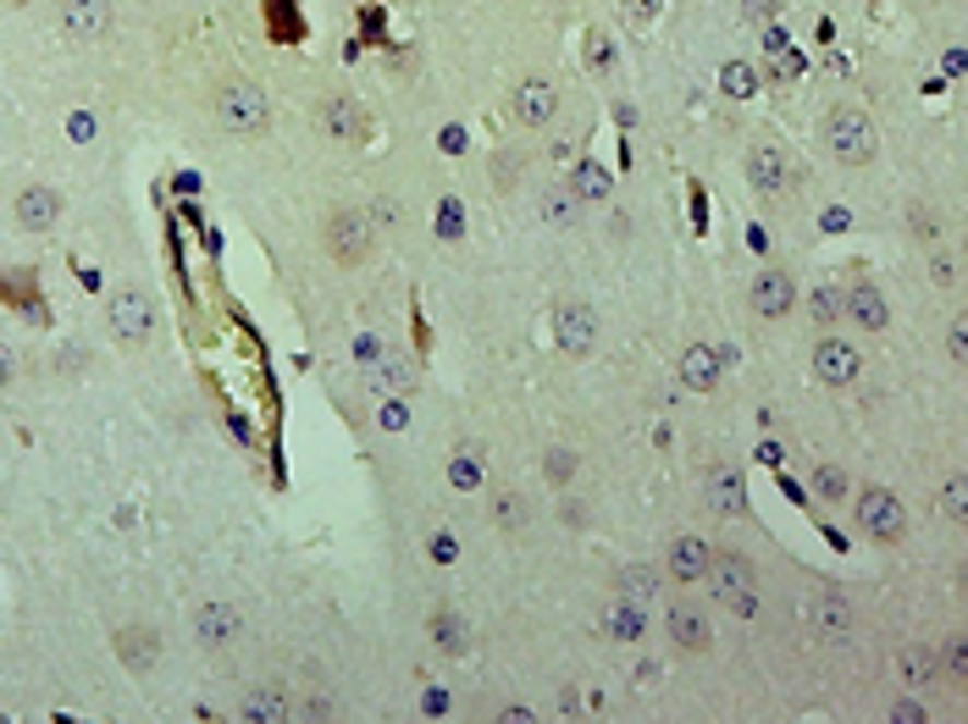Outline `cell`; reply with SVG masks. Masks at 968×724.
<instances>
[{"mask_svg": "<svg viewBox=\"0 0 968 724\" xmlns=\"http://www.w3.org/2000/svg\"><path fill=\"white\" fill-rule=\"evenodd\" d=\"M946 359H952V366H963V359H968V332L963 327L946 332Z\"/></svg>", "mask_w": 968, "mask_h": 724, "instance_id": "cell-40", "label": "cell"}, {"mask_svg": "<svg viewBox=\"0 0 968 724\" xmlns=\"http://www.w3.org/2000/svg\"><path fill=\"white\" fill-rule=\"evenodd\" d=\"M747 183H753L758 194H780V189L791 183V166H786V155H780L775 144H753V150H747Z\"/></svg>", "mask_w": 968, "mask_h": 724, "instance_id": "cell-19", "label": "cell"}, {"mask_svg": "<svg viewBox=\"0 0 968 724\" xmlns=\"http://www.w3.org/2000/svg\"><path fill=\"white\" fill-rule=\"evenodd\" d=\"M775 12H780V0H742V17L747 23H769Z\"/></svg>", "mask_w": 968, "mask_h": 724, "instance_id": "cell-38", "label": "cell"}, {"mask_svg": "<svg viewBox=\"0 0 968 724\" xmlns=\"http://www.w3.org/2000/svg\"><path fill=\"white\" fill-rule=\"evenodd\" d=\"M437 233H444V238H455V233H460V205H455V200L437 205Z\"/></svg>", "mask_w": 968, "mask_h": 724, "instance_id": "cell-39", "label": "cell"}, {"mask_svg": "<svg viewBox=\"0 0 968 724\" xmlns=\"http://www.w3.org/2000/svg\"><path fill=\"white\" fill-rule=\"evenodd\" d=\"M659 570L653 565H631V570H621V597H631V603H648V597H659Z\"/></svg>", "mask_w": 968, "mask_h": 724, "instance_id": "cell-29", "label": "cell"}, {"mask_svg": "<svg viewBox=\"0 0 968 724\" xmlns=\"http://www.w3.org/2000/svg\"><path fill=\"white\" fill-rule=\"evenodd\" d=\"M554 337H559L565 354L587 359V354L598 348V316H592L587 305H559V310H554Z\"/></svg>", "mask_w": 968, "mask_h": 724, "instance_id": "cell-12", "label": "cell"}, {"mask_svg": "<svg viewBox=\"0 0 968 724\" xmlns=\"http://www.w3.org/2000/svg\"><path fill=\"white\" fill-rule=\"evenodd\" d=\"M653 7H659V0H631V23H648Z\"/></svg>", "mask_w": 968, "mask_h": 724, "instance_id": "cell-49", "label": "cell"}, {"mask_svg": "<svg viewBox=\"0 0 968 724\" xmlns=\"http://www.w3.org/2000/svg\"><path fill=\"white\" fill-rule=\"evenodd\" d=\"M858 531L869 542H880V548H897V542L908 536V509L892 487H869L858 492Z\"/></svg>", "mask_w": 968, "mask_h": 724, "instance_id": "cell-4", "label": "cell"}, {"mask_svg": "<svg viewBox=\"0 0 968 724\" xmlns=\"http://www.w3.org/2000/svg\"><path fill=\"white\" fill-rule=\"evenodd\" d=\"M825 150H830L841 166H869L874 150H880V133H874L869 111H858V106H836V111L825 117Z\"/></svg>", "mask_w": 968, "mask_h": 724, "instance_id": "cell-2", "label": "cell"}, {"mask_svg": "<svg viewBox=\"0 0 968 724\" xmlns=\"http://www.w3.org/2000/svg\"><path fill=\"white\" fill-rule=\"evenodd\" d=\"M321 128H327L338 144H349V139L366 133V111L349 100V95H327V100H321Z\"/></svg>", "mask_w": 968, "mask_h": 724, "instance_id": "cell-21", "label": "cell"}, {"mask_svg": "<svg viewBox=\"0 0 968 724\" xmlns=\"http://www.w3.org/2000/svg\"><path fill=\"white\" fill-rule=\"evenodd\" d=\"M814 619H819L825 630H847L852 608H847V597H836V592H819V597H814Z\"/></svg>", "mask_w": 968, "mask_h": 724, "instance_id": "cell-31", "label": "cell"}, {"mask_svg": "<svg viewBox=\"0 0 968 724\" xmlns=\"http://www.w3.org/2000/svg\"><path fill=\"white\" fill-rule=\"evenodd\" d=\"M426 554H432L437 565H449V559L460 554V542H455V536H432V548H426Z\"/></svg>", "mask_w": 968, "mask_h": 724, "instance_id": "cell-41", "label": "cell"}, {"mask_svg": "<svg viewBox=\"0 0 968 724\" xmlns=\"http://www.w3.org/2000/svg\"><path fill=\"white\" fill-rule=\"evenodd\" d=\"M913 233H919V238H935V233H941L935 211H930V216H924V211H913Z\"/></svg>", "mask_w": 968, "mask_h": 724, "instance_id": "cell-44", "label": "cell"}, {"mask_svg": "<svg viewBox=\"0 0 968 724\" xmlns=\"http://www.w3.org/2000/svg\"><path fill=\"white\" fill-rule=\"evenodd\" d=\"M720 88H725L731 100H747V95H758V72L747 61H725L720 67Z\"/></svg>", "mask_w": 968, "mask_h": 724, "instance_id": "cell-30", "label": "cell"}, {"mask_svg": "<svg viewBox=\"0 0 968 724\" xmlns=\"http://www.w3.org/2000/svg\"><path fill=\"white\" fill-rule=\"evenodd\" d=\"M421 713H426V719H444V713H449V691H426V697H421Z\"/></svg>", "mask_w": 968, "mask_h": 724, "instance_id": "cell-42", "label": "cell"}, {"mask_svg": "<svg viewBox=\"0 0 968 724\" xmlns=\"http://www.w3.org/2000/svg\"><path fill=\"white\" fill-rule=\"evenodd\" d=\"M12 371H17V359H12V348H7V343H0V388L12 382Z\"/></svg>", "mask_w": 968, "mask_h": 724, "instance_id": "cell-46", "label": "cell"}, {"mask_svg": "<svg viewBox=\"0 0 968 724\" xmlns=\"http://www.w3.org/2000/svg\"><path fill=\"white\" fill-rule=\"evenodd\" d=\"M238 630H244V619H238L233 603H200V614H194V637H200V648L222 653V648L238 642Z\"/></svg>", "mask_w": 968, "mask_h": 724, "instance_id": "cell-14", "label": "cell"}, {"mask_svg": "<svg viewBox=\"0 0 968 724\" xmlns=\"http://www.w3.org/2000/svg\"><path fill=\"white\" fill-rule=\"evenodd\" d=\"M72 139L90 144V139H95V117H72Z\"/></svg>", "mask_w": 968, "mask_h": 724, "instance_id": "cell-45", "label": "cell"}, {"mask_svg": "<svg viewBox=\"0 0 968 724\" xmlns=\"http://www.w3.org/2000/svg\"><path fill=\"white\" fill-rule=\"evenodd\" d=\"M808 359H814V377H819L825 388H852L858 371H863V348L847 343V337H836V332H825Z\"/></svg>", "mask_w": 968, "mask_h": 724, "instance_id": "cell-6", "label": "cell"}, {"mask_svg": "<svg viewBox=\"0 0 968 724\" xmlns=\"http://www.w3.org/2000/svg\"><path fill=\"white\" fill-rule=\"evenodd\" d=\"M321 238H327V254L338 265H361L371 254V222L361 211H332L327 227H321Z\"/></svg>", "mask_w": 968, "mask_h": 724, "instance_id": "cell-5", "label": "cell"}, {"mask_svg": "<svg viewBox=\"0 0 968 724\" xmlns=\"http://www.w3.org/2000/svg\"><path fill=\"white\" fill-rule=\"evenodd\" d=\"M709 592H715V603H725L731 614H742V619H758V570H753V559H742V554H715V565H709Z\"/></svg>", "mask_w": 968, "mask_h": 724, "instance_id": "cell-1", "label": "cell"}, {"mask_svg": "<svg viewBox=\"0 0 968 724\" xmlns=\"http://www.w3.org/2000/svg\"><path fill=\"white\" fill-rule=\"evenodd\" d=\"M432 642L444 648L449 658H460V653L471 648V630H465V619H460L455 608H444V614H432Z\"/></svg>", "mask_w": 968, "mask_h": 724, "instance_id": "cell-26", "label": "cell"}, {"mask_svg": "<svg viewBox=\"0 0 968 724\" xmlns=\"http://www.w3.org/2000/svg\"><path fill=\"white\" fill-rule=\"evenodd\" d=\"M847 487H852V482H847V471H836V465H819V471H814V492H819V498H830V503H836Z\"/></svg>", "mask_w": 968, "mask_h": 724, "instance_id": "cell-33", "label": "cell"}, {"mask_svg": "<svg viewBox=\"0 0 968 724\" xmlns=\"http://www.w3.org/2000/svg\"><path fill=\"white\" fill-rule=\"evenodd\" d=\"M709 565H715V548H709V536H675L670 542V559H664V575L670 581H681V586H697L703 575H709Z\"/></svg>", "mask_w": 968, "mask_h": 724, "instance_id": "cell-10", "label": "cell"}, {"mask_svg": "<svg viewBox=\"0 0 968 724\" xmlns=\"http://www.w3.org/2000/svg\"><path fill=\"white\" fill-rule=\"evenodd\" d=\"M12 216H17V227H23V233H50V227H56V216H61V194H56V189H45V183H34V189H23V194H17Z\"/></svg>", "mask_w": 968, "mask_h": 724, "instance_id": "cell-17", "label": "cell"}, {"mask_svg": "<svg viewBox=\"0 0 968 724\" xmlns=\"http://www.w3.org/2000/svg\"><path fill=\"white\" fill-rule=\"evenodd\" d=\"M946 675H952V680H968V648H963V637L946 648Z\"/></svg>", "mask_w": 968, "mask_h": 724, "instance_id": "cell-37", "label": "cell"}, {"mask_svg": "<svg viewBox=\"0 0 968 724\" xmlns=\"http://www.w3.org/2000/svg\"><path fill=\"white\" fill-rule=\"evenodd\" d=\"M941 509H946L957 525L968 520V482H963V476H952V482H946V492H941Z\"/></svg>", "mask_w": 968, "mask_h": 724, "instance_id": "cell-34", "label": "cell"}, {"mask_svg": "<svg viewBox=\"0 0 968 724\" xmlns=\"http://www.w3.org/2000/svg\"><path fill=\"white\" fill-rule=\"evenodd\" d=\"M808 316H814L819 327H836V321H841V288H814Z\"/></svg>", "mask_w": 968, "mask_h": 724, "instance_id": "cell-32", "label": "cell"}, {"mask_svg": "<svg viewBox=\"0 0 968 724\" xmlns=\"http://www.w3.org/2000/svg\"><path fill=\"white\" fill-rule=\"evenodd\" d=\"M117 658L144 675V669L161 664V637H155L150 625H122V630H117Z\"/></svg>", "mask_w": 968, "mask_h": 724, "instance_id": "cell-20", "label": "cell"}, {"mask_svg": "<svg viewBox=\"0 0 968 724\" xmlns=\"http://www.w3.org/2000/svg\"><path fill=\"white\" fill-rule=\"evenodd\" d=\"M720 371H725V354L709 348V343H692V348L681 354V382H686L692 393H715V388H720Z\"/></svg>", "mask_w": 968, "mask_h": 724, "instance_id": "cell-18", "label": "cell"}, {"mask_svg": "<svg viewBox=\"0 0 968 724\" xmlns=\"http://www.w3.org/2000/svg\"><path fill=\"white\" fill-rule=\"evenodd\" d=\"M930 675H935V658H930V653H902V680H908V686H924Z\"/></svg>", "mask_w": 968, "mask_h": 724, "instance_id": "cell-35", "label": "cell"}, {"mask_svg": "<svg viewBox=\"0 0 968 724\" xmlns=\"http://www.w3.org/2000/svg\"><path fill=\"white\" fill-rule=\"evenodd\" d=\"M747 299H753V310L764 321H780V316L798 310V283H791L780 265H764L758 277H753V288H747Z\"/></svg>", "mask_w": 968, "mask_h": 724, "instance_id": "cell-9", "label": "cell"}, {"mask_svg": "<svg viewBox=\"0 0 968 724\" xmlns=\"http://www.w3.org/2000/svg\"><path fill=\"white\" fill-rule=\"evenodd\" d=\"M404 420H410V415H404V404H388V410H382V426H388V431H399Z\"/></svg>", "mask_w": 968, "mask_h": 724, "instance_id": "cell-47", "label": "cell"}, {"mask_svg": "<svg viewBox=\"0 0 968 724\" xmlns=\"http://www.w3.org/2000/svg\"><path fill=\"white\" fill-rule=\"evenodd\" d=\"M538 211H543V222H548V227H576L581 200H576V194H570V183H565V189H548V194L538 200Z\"/></svg>", "mask_w": 968, "mask_h": 724, "instance_id": "cell-28", "label": "cell"}, {"mask_svg": "<svg viewBox=\"0 0 968 724\" xmlns=\"http://www.w3.org/2000/svg\"><path fill=\"white\" fill-rule=\"evenodd\" d=\"M498 520H504V531H526V509L515 492H498Z\"/></svg>", "mask_w": 968, "mask_h": 724, "instance_id": "cell-36", "label": "cell"}, {"mask_svg": "<svg viewBox=\"0 0 968 724\" xmlns=\"http://www.w3.org/2000/svg\"><path fill=\"white\" fill-rule=\"evenodd\" d=\"M61 34L78 45H101L111 34V0H61Z\"/></svg>", "mask_w": 968, "mask_h": 724, "instance_id": "cell-8", "label": "cell"}, {"mask_svg": "<svg viewBox=\"0 0 968 724\" xmlns=\"http://www.w3.org/2000/svg\"><path fill=\"white\" fill-rule=\"evenodd\" d=\"M703 503H709L715 514H725V520L747 514V482H742V471L736 465H715L709 476H703Z\"/></svg>", "mask_w": 968, "mask_h": 724, "instance_id": "cell-11", "label": "cell"}, {"mask_svg": "<svg viewBox=\"0 0 968 724\" xmlns=\"http://www.w3.org/2000/svg\"><path fill=\"white\" fill-rule=\"evenodd\" d=\"M892 719H897V724H924V708H919L913 697H902V702L892 708Z\"/></svg>", "mask_w": 968, "mask_h": 724, "instance_id": "cell-43", "label": "cell"}, {"mask_svg": "<svg viewBox=\"0 0 968 724\" xmlns=\"http://www.w3.org/2000/svg\"><path fill=\"white\" fill-rule=\"evenodd\" d=\"M216 122L233 133V139H260L272 128V100H267V88H255V83H227L222 95H216Z\"/></svg>", "mask_w": 968, "mask_h": 724, "instance_id": "cell-3", "label": "cell"}, {"mask_svg": "<svg viewBox=\"0 0 968 724\" xmlns=\"http://www.w3.org/2000/svg\"><path fill=\"white\" fill-rule=\"evenodd\" d=\"M603 630H609V637H614V642H637V637H642V630H648V614H642V603H631V597H621V603H614V608H609V625H603Z\"/></svg>", "mask_w": 968, "mask_h": 724, "instance_id": "cell-25", "label": "cell"}, {"mask_svg": "<svg viewBox=\"0 0 968 724\" xmlns=\"http://www.w3.org/2000/svg\"><path fill=\"white\" fill-rule=\"evenodd\" d=\"M294 708H288V697L278 691V686H267V691H249L244 697V708H238V719H249V724H283Z\"/></svg>", "mask_w": 968, "mask_h": 724, "instance_id": "cell-23", "label": "cell"}, {"mask_svg": "<svg viewBox=\"0 0 968 724\" xmlns=\"http://www.w3.org/2000/svg\"><path fill=\"white\" fill-rule=\"evenodd\" d=\"M482 482H487V471H482V460H476V448L465 442L460 454L449 460V487H455V492H482Z\"/></svg>", "mask_w": 968, "mask_h": 724, "instance_id": "cell-27", "label": "cell"}, {"mask_svg": "<svg viewBox=\"0 0 968 724\" xmlns=\"http://www.w3.org/2000/svg\"><path fill=\"white\" fill-rule=\"evenodd\" d=\"M548 476L565 482V476H570V454H548Z\"/></svg>", "mask_w": 968, "mask_h": 724, "instance_id": "cell-48", "label": "cell"}, {"mask_svg": "<svg viewBox=\"0 0 968 724\" xmlns=\"http://www.w3.org/2000/svg\"><path fill=\"white\" fill-rule=\"evenodd\" d=\"M554 111H559V83H554V78H526V83L515 88V117H520L526 128H548Z\"/></svg>", "mask_w": 968, "mask_h": 724, "instance_id": "cell-13", "label": "cell"}, {"mask_svg": "<svg viewBox=\"0 0 968 724\" xmlns=\"http://www.w3.org/2000/svg\"><path fill=\"white\" fill-rule=\"evenodd\" d=\"M764 56H769V78L775 83H798L803 78V56H791V45H786V34H764Z\"/></svg>", "mask_w": 968, "mask_h": 724, "instance_id": "cell-24", "label": "cell"}, {"mask_svg": "<svg viewBox=\"0 0 968 724\" xmlns=\"http://www.w3.org/2000/svg\"><path fill=\"white\" fill-rule=\"evenodd\" d=\"M106 316H111V332L122 337V343H150V332H155V305H150V294H139V288H117L111 294V305H106Z\"/></svg>", "mask_w": 968, "mask_h": 724, "instance_id": "cell-7", "label": "cell"}, {"mask_svg": "<svg viewBox=\"0 0 968 724\" xmlns=\"http://www.w3.org/2000/svg\"><path fill=\"white\" fill-rule=\"evenodd\" d=\"M841 316L858 327V332H886L892 327V305L874 283H858L852 294H841Z\"/></svg>", "mask_w": 968, "mask_h": 724, "instance_id": "cell-15", "label": "cell"}, {"mask_svg": "<svg viewBox=\"0 0 968 724\" xmlns=\"http://www.w3.org/2000/svg\"><path fill=\"white\" fill-rule=\"evenodd\" d=\"M570 194H576L581 205H598V200H609V194H614V177H609V166H603V161H581V166H576V177H570Z\"/></svg>", "mask_w": 968, "mask_h": 724, "instance_id": "cell-22", "label": "cell"}, {"mask_svg": "<svg viewBox=\"0 0 968 724\" xmlns=\"http://www.w3.org/2000/svg\"><path fill=\"white\" fill-rule=\"evenodd\" d=\"M7 7H28V0H7Z\"/></svg>", "mask_w": 968, "mask_h": 724, "instance_id": "cell-51", "label": "cell"}, {"mask_svg": "<svg viewBox=\"0 0 968 724\" xmlns=\"http://www.w3.org/2000/svg\"><path fill=\"white\" fill-rule=\"evenodd\" d=\"M498 719H504V724H532V708H504Z\"/></svg>", "mask_w": 968, "mask_h": 724, "instance_id": "cell-50", "label": "cell"}, {"mask_svg": "<svg viewBox=\"0 0 968 724\" xmlns=\"http://www.w3.org/2000/svg\"><path fill=\"white\" fill-rule=\"evenodd\" d=\"M664 625H670V637H675V648H681V653H709V642H715L709 614H703L697 603H675Z\"/></svg>", "mask_w": 968, "mask_h": 724, "instance_id": "cell-16", "label": "cell"}]
</instances>
